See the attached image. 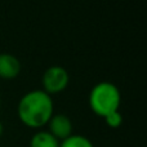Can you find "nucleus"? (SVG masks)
<instances>
[{
    "mask_svg": "<svg viewBox=\"0 0 147 147\" xmlns=\"http://www.w3.org/2000/svg\"><path fill=\"white\" fill-rule=\"evenodd\" d=\"M21 62L10 53H0V79L12 80L21 74Z\"/></svg>",
    "mask_w": 147,
    "mask_h": 147,
    "instance_id": "5",
    "label": "nucleus"
},
{
    "mask_svg": "<svg viewBox=\"0 0 147 147\" xmlns=\"http://www.w3.org/2000/svg\"><path fill=\"white\" fill-rule=\"evenodd\" d=\"M59 147H94L92 141L81 134H72L59 142Z\"/></svg>",
    "mask_w": 147,
    "mask_h": 147,
    "instance_id": "7",
    "label": "nucleus"
},
{
    "mask_svg": "<svg viewBox=\"0 0 147 147\" xmlns=\"http://www.w3.org/2000/svg\"><path fill=\"white\" fill-rule=\"evenodd\" d=\"M59 142L48 130H38L30 140V147H59Z\"/></svg>",
    "mask_w": 147,
    "mask_h": 147,
    "instance_id": "6",
    "label": "nucleus"
},
{
    "mask_svg": "<svg viewBox=\"0 0 147 147\" xmlns=\"http://www.w3.org/2000/svg\"><path fill=\"white\" fill-rule=\"evenodd\" d=\"M48 132L52 133L58 141H62L74 133L72 121L65 114H53L48 121Z\"/></svg>",
    "mask_w": 147,
    "mask_h": 147,
    "instance_id": "4",
    "label": "nucleus"
},
{
    "mask_svg": "<svg viewBox=\"0 0 147 147\" xmlns=\"http://www.w3.org/2000/svg\"><path fill=\"white\" fill-rule=\"evenodd\" d=\"M3 132H4V127H3V123L0 121V137L3 136Z\"/></svg>",
    "mask_w": 147,
    "mask_h": 147,
    "instance_id": "9",
    "label": "nucleus"
},
{
    "mask_svg": "<svg viewBox=\"0 0 147 147\" xmlns=\"http://www.w3.org/2000/svg\"><path fill=\"white\" fill-rule=\"evenodd\" d=\"M70 83V75L67 70L62 66L54 65L51 66L44 71L43 78H41V85L43 90L48 94H58L63 92L69 86Z\"/></svg>",
    "mask_w": 147,
    "mask_h": 147,
    "instance_id": "3",
    "label": "nucleus"
},
{
    "mask_svg": "<svg viewBox=\"0 0 147 147\" xmlns=\"http://www.w3.org/2000/svg\"><path fill=\"white\" fill-rule=\"evenodd\" d=\"M0 107H1V98H0Z\"/></svg>",
    "mask_w": 147,
    "mask_h": 147,
    "instance_id": "10",
    "label": "nucleus"
},
{
    "mask_svg": "<svg viewBox=\"0 0 147 147\" xmlns=\"http://www.w3.org/2000/svg\"><path fill=\"white\" fill-rule=\"evenodd\" d=\"M121 103L120 90L111 81H101L92 88L89 93V107L99 117L119 110Z\"/></svg>",
    "mask_w": 147,
    "mask_h": 147,
    "instance_id": "2",
    "label": "nucleus"
},
{
    "mask_svg": "<svg viewBox=\"0 0 147 147\" xmlns=\"http://www.w3.org/2000/svg\"><path fill=\"white\" fill-rule=\"evenodd\" d=\"M103 119H105L106 125L109 128H111V129H117V128H120L121 127V124H123V121H124L123 115H121V112H120L119 110L110 112V114L106 115Z\"/></svg>",
    "mask_w": 147,
    "mask_h": 147,
    "instance_id": "8",
    "label": "nucleus"
},
{
    "mask_svg": "<svg viewBox=\"0 0 147 147\" xmlns=\"http://www.w3.org/2000/svg\"><path fill=\"white\" fill-rule=\"evenodd\" d=\"M54 114V103L51 94L43 89L30 90L21 97L17 105L20 121L31 129H41Z\"/></svg>",
    "mask_w": 147,
    "mask_h": 147,
    "instance_id": "1",
    "label": "nucleus"
}]
</instances>
